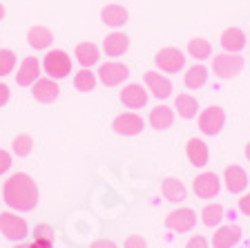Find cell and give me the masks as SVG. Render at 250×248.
Masks as SVG:
<instances>
[{
    "instance_id": "1",
    "label": "cell",
    "mask_w": 250,
    "mask_h": 248,
    "mask_svg": "<svg viewBox=\"0 0 250 248\" xmlns=\"http://www.w3.org/2000/svg\"><path fill=\"white\" fill-rule=\"evenodd\" d=\"M2 199L16 212H29L38 206V186L27 172H14L2 183Z\"/></svg>"
},
{
    "instance_id": "2",
    "label": "cell",
    "mask_w": 250,
    "mask_h": 248,
    "mask_svg": "<svg viewBox=\"0 0 250 248\" xmlns=\"http://www.w3.org/2000/svg\"><path fill=\"white\" fill-rule=\"evenodd\" d=\"M42 69L49 78L54 81H61V78L69 76L72 72V58H69L67 52H62V49H52V52H47L45 58H42Z\"/></svg>"
},
{
    "instance_id": "3",
    "label": "cell",
    "mask_w": 250,
    "mask_h": 248,
    "mask_svg": "<svg viewBox=\"0 0 250 248\" xmlns=\"http://www.w3.org/2000/svg\"><path fill=\"white\" fill-rule=\"evenodd\" d=\"M197 125H199V130H201V135H206V136L219 135V132L224 130V125H226L224 108H219V105H210V108H206L203 112H199Z\"/></svg>"
},
{
    "instance_id": "4",
    "label": "cell",
    "mask_w": 250,
    "mask_h": 248,
    "mask_svg": "<svg viewBox=\"0 0 250 248\" xmlns=\"http://www.w3.org/2000/svg\"><path fill=\"white\" fill-rule=\"evenodd\" d=\"M244 69V56L241 54H217L212 58V72L217 78H234L237 74Z\"/></svg>"
},
{
    "instance_id": "5",
    "label": "cell",
    "mask_w": 250,
    "mask_h": 248,
    "mask_svg": "<svg viewBox=\"0 0 250 248\" xmlns=\"http://www.w3.org/2000/svg\"><path fill=\"white\" fill-rule=\"evenodd\" d=\"M0 233L5 235L9 242H22L29 235V226L16 212L7 210V212H0Z\"/></svg>"
},
{
    "instance_id": "6",
    "label": "cell",
    "mask_w": 250,
    "mask_h": 248,
    "mask_svg": "<svg viewBox=\"0 0 250 248\" xmlns=\"http://www.w3.org/2000/svg\"><path fill=\"white\" fill-rule=\"evenodd\" d=\"M154 63L161 72L177 74L186 68V54L179 47H163V49H159L154 54Z\"/></svg>"
},
{
    "instance_id": "7",
    "label": "cell",
    "mask_w": 250,
    "mask_h": 248,
    "mask_svg": "<svg viewBox=\"0 0 250 248\" xmlns=\"http://www.w3.org/2000/svg\"><path fill=\"white\" fill-rule=\"evenodd\" d=\"M197 226V212L192 208H177L166 217V228L172 233H190Z\"/></svg>"
},
{
    "instance_id": "8",
    "label": "cell",
    "mask_w": 250,
    "mask_h": 248,
    "mask_svg": "<svg viewBox=\"0 0 250 248\" xmlns=\"http://www.w3.org/2000/svg\"><path fill=\"white\" fill-rule=\"evenodd\" d=\"M192 190L199 199H212V197H217L219 190H221V177H219L217 172L203 170L201 175L194 177Z\"/></svg>"
},
{
    "instance_id": "9",
    "label": "cell",
    "mask_w": 250,
    "mask_h": 248,
    "mask_svg": "<svg viewBox=\"0 0 250 248\" xmlns=\"http://www.w3.org/2000/svg\"><path fill=\"white\" fill-rule=\"evenodd\" d=\"M127 76H130V68L123 65V63L112 61V63H103L99 68V81L105 88H116V85L127 81Z\"/></svg>"
},
{
    "instance_id": "10",
    "label": "cell",
    "mask_w": 250,
    "mask_h": 248,
    "mask_svg": "<svg viewBox=\"0 0 250 248\" xmlns=\"http://www.w3.org/2000/svg\"><path fill=\"white\" fill-rule=\"evenodd\" d=\"M143 128H146V121L136 112H123L112 121V130L121 136H136L143 132Z\"/></svg>"
},
{
    "instance_id": "11",
    "label": "cell",
    "mask_w": 250,
    "mask_h": 248,
    "mask_svg": "<svg viewBox=\"0 0 250 248\" xmlns=\"http://www.w3.org/2000/svg\"><path fill=\"white\" fill-rule=\"evenodd\" d=\"M221 181H224L226 190L230 192V195H241V192L248 188V175H246V170L241 168L239 163H230L226 165L224 170V177H221Z\"/></svg>"
},
{
    "instance_id": "12",
    "label": "cell",
    "mask_w": 250,
    "mask_h": 248,
    "mask_svg": "<svg viewBox=\"0 0 250 248\" xmlns=\"http://www.w3.org/2000/svg\"><path fill=\"white\" fill-rule=\"evenodd\" d=\"M31 96L36 98L38 103H56L58 96H61V88H58V83L54 78H38L34 85H31Z\"/></svg>"
},
{
    "instance_id": "13",
    "label": "cell",
    "mask_w": 250,
    "mask_h": 248,
    "mask_svg": "<svg viewBox=\"0 0 250 248\" xmlns=\"http://www.w3.org/2000/svg\"><path fill=\"white\" fill-rule=\"evenodd\" d=\"M121 103L125 108H130L132 112L146 108L147 103V88L139 85V83H127L123 90H121Z\"/></svg>"
},
{
    "instance_id": "14",
    "label": "cell",
    "mask_w": 250,
    "mask_h": 248,
    "mask_svg": "<svg viewBox=\"0 0 250 248\" xmlns=\"http://www.w3.org/2000/svg\"><path fill=\"white\" fill-rule=\"evenodd\" d=\"M241 226L237 224H228V226H217L212 235V248H232L241 242Z\"/></svg>"
},
{
    "instance_id": "15",
    "label": "cell",
    "mask_w": 250,
    "mask_h": 248,
    "mask_svg": "<svg viewBox=\"0 0 250 248\" xmlns=\"http://www.w3.org/2000/svg\"><path fill=\"white\" fill-rule=\"evenodd\" d=\"M41 68L42 65L36 56L22 58L21 68H18V72H16V83H18L21 88H29V85H34V83L41 78Z\"/></svg>"
},
{
    "instance_id": "16",
    "label": "cell",
    "mask_w": 250,
    "mask_h": 248,
    "mask_svg": "<svg viewBox=\"0 0 250 248\" xmlns=\"http://www.w3.org/2000/svg\"><path fill=\"white\" fill-rule=\"evenodd\" d=\"M143 81H146V88L150 90L152 96L156 98H167L172 94V83L167 76H163L161 72H146L143 74Z\"/></svg>"
},
{
    "instance_id": "17",
    "label": "cell",
    "mask_w": 250,
    "mask_h": 248,
    "mask_svg": "<svg viewBox=\"0 0 250 248\" xmlns=\"http://www.w3.org/2000/svg\"><path fill=\"white\" fill-rule=\"evenodd\" d=\"M186 157L194 168H206V165H208V159H210V152H208L206 141L192 136V139L186 143Z\"/></svg>"
},
{
    "instance_id": "18",
    "label": "cell",
    "mask_w": 250,
    "mask_h": 248,
    "mask_svg": "<svg viewBox=\"0 0 250 248\" xmlns=\"http://www.w3.org/2000/svg\"><path fill=\"white\" fill-rule=\"evenodd\" d=\"M147 123L156 130V132H166V130L172 128L174 123V110L167 108V105H156V108L150 110V116H147Z\"/></svg>"
},
{
    "instance_id": "19",
    "label": "cell",
    "mask_w": 250,
    "mask_h": 248,
    "mask_svg": "<svg viewBox=\"0 0 250 248\" xmlns=\"http://www.w3.org/2000/svg\"><path fill=\"white\" fill-rule=\"evenodd\" d=\"M127 47H130V36L127 34H123V31H112V34H107L103 41V52L107 54V56H123L125 52H127Z\"/></svg>"
},
{
    "instance_id": "20",
    "label": "cell",
    "mask_w": 250,
    "mask_h": 248,
    "mask_svg": "<svg viewBox=\"0 0 250 248\" xmlns=\"http://www.w3.org/2000/svg\"><path fill=\"white\" fill-rule=\"evenodd\" d=\"M219 43H221V47H224V52L239 54L246 47V34L239 29V27H228V29L221 34V41Z\"/></svg>"
},
{
    "instance_id": "21",
    "label": "cell",
    "mask_w": 250,
    "mask_h": 248,
    "mask_svg": "<svg viewBox=\"0 0 250 248\" xmlns=\"http://www.w3.org/2000/svg\"><path fill=\"white\" fill-rule=\"evenodd\" d=\"M161 195L166 197L167 202L179 203L188 197V188L183 186L181 179H177V177H167V179H163V183H161Z\"/></svg>"
},
{
    "instance_id": "22",
    "label": "cell",
    "mask_w": 250,
    "mask_h": 248,
    "mask_svg": "<svg viewBox=\"0 0 250 248\" xmlns=\"http://www.w3.org/2000/svg\"><path fill=\"white\" fill-rule=\"evenodd\" d=\"M127 18H130V14L121 5H105L103 9H101V21L107 27H114V29L123 27L125 23H127Z\"/></svg>"
},
{
    "instance_id": "23",
    "label": "cell",
    "mask_w": 250,
    "mask_h": 248,
    "mask_svg": "<svg viewBox=\"0 0 250 248\" xmlns=\"http://www.w3.org/2000/svg\"><path fill=\"white\" fill-rule=\"evenodd\" d=\"M74 54H76V61L81 68H92V65H96L101 58V49L94 43H78L76 49H74Z\"/></svg>"
},
{
    "instance_id": "24",
    "label": "cell",
    "mask_w": 250,
    "mask_h": 248,
    "mask_svg": "<svg viewBox=\"0 0 250 248\" xmlns=\"http://www.w3.org/2000/svg\"><path fill=\"white\" fill-rule=\"evenodd\" d=\"M174 112L181 116V119H194L199 114V101L192 94H177L174 98Z\"/></svg>"
},
{
    "instance_id": "25",
    "label": "cell",
    "mask_w": 250,
    "mask_h": 248,
    "mask_svg": "<svg viewBox=\"0 0 250 248\" xmlns=\"http://www.w3.org/2000/svg\"><path fill=\"white\" fill-rule=\"evenodd\" d=\"M206 81H208V68H206V65L197 63V65H192V68L186 69L183 83H186L188 90H199V88H203V85H206Z\"/></svg>"
},
{
    "instance_id": "26",
    "label": "cell",
    "mask_w": 250,
    "mask_h": 248,
    "mask_svg": "<svg viewBox=\"0 0 250 248\" xmlns=\"http://www.w3.org/2000/svg\"><path fill=\"white\" fill-rule=\"evenodd\" d=\"M27 41H29V45L34 47V49H47V47L54 43V34H52V29H47V27L36 25L29 29Z\"/></svg>"
},
{
    "instance_id": "27",
    "label": "cell",
    "mask_w": 250,
    "mask_h": 248,
    "mask_svg": "<svg viewBox=\"0 0 250 248\" xmlns=\"http://www.w3.org/2000/svg\"><path fill=\"white\" fill-rule=\"evenodd\" d=\"M221 219H224V206H221V203H208V206H203V210H201L203 226L217 228V226H221Z\"/></svg>"
},
{
    "instance_id": "28",
    "label": "cell",
    "mask_w": 250,
    "mask_h": 248,
    "mask_svg": "<svg viewBox=\"0 0 250 248\" xmlns=\"http://www.w3.org/2000/svg\"><path fill=\"white\" fill-rule=\"evenodd\" d=\"M188 54L194 58V61H206L212 54V45H210L206 38H192L188 43Z\"/></svg>"
},
{
    "instance_id": "29",
    "label": "cell",
    "mask_w": 250,
    "mask_h": 248,
    "mask_svg": "<svg viewBox=\"0 0 250 248\" xmlns=\"http://www.w3.org/2000/svg\"><path fill=\"white\" fill-rule=\"evenodd\" d=\"M96 83H99V76L94 72H89L87 68H83L74 76V88H76L78 92H92V90L96 88Z\"/></svg>"
},
{
    "instance_id": "30",
    "label": "cell",
    "mask_w": 250,
    "mask_h": 248,
    "mask_svg": "<svg viewBox=\"0 0 250 248\" xmlns=\"http://www.w3.org/2000/svg\"><path fill=\"white\" fill-rule=\"evenodd\" d=\"M31 150H34V139L29 135H18L11 141V152L16 157H29Z\"/></svg>"
},
{
    "instance_id": "31",
    "label": "cell",
    "mask_w": 250,
    "mask_h": 248,
    "mask_svg": "<svg viewBox=\"0 0 250 248\" xmlns=\"http://www.w3.org/2000/svg\"><path fill=\"white\" fill-rule=\"evenodd\" d=\"M16 68V54L11 49H0V78L11 74Z\"/></svg>"
},
{
    "instance_id": "32",
    "label": "cell",
    "mask_w": 250,
    "mask_h": 248,
    "mask_svg": "<svg viewBox=\"0 0 250 248\" xmlns=\"http://www.w3.org/2000/svg\"><path fill=\"white\" fill-rule=\"evenodd\" d=\"M54 228L49 224H36L34 226V239H47V242H54Z\"/></svg>"
},
{
    "instance_id": "33",
    "label": "cell",
    "mask_w": 250,
    "mask_h": 248,
    "mask_svg": "<svg viewBox=\"0 0 250 248\" xmlns=\"http://www.w3.org/2000/svg\"><path fill=\"white\" fill-rule=\"evenodd\" d=\"M11 165H14L11 152H7V150H2V148H0V177L7 175V172L11 170Z\"/></svg>"
},
{
    "instance_id": "34",
    "label": "cell",
    "mask_w": 250,
    "mask_h": 248,
    "mask_svg": "<svg viewBox=\"0 0 250 248\" xmlns=\"http://www.w3.org/2000/svg\"><path fill=\"white\" fill-rule=\"evenodd\" d=\"M123 248H147V242L143 235H130V237L123 242Z\"/></svg>"
},
{
    "instance_id": "35",
    "label": "cell",
    "mask_w": 250,
    "mask_h": 248,
    "mask_svg": "<svg viewBox=\"0 0 250 248\" xmlns=\"http://www.w3.org/2000/svg\"><path fill=\"white\" fill-rule=\"evenodd\" d=\"M186 248H208V239L203 237V235H194V237L188 239Z\"/></svg>"
},
{
    "instance_id": "36",
    "label": "cell",
    "mask_w": 250,
    "mask_h": 248,
    "mask_svg": "<svg viewBox=\"0 0 250 248\" xmlns=\"http://www.w3.org/2000/svg\"><path fill=\"white\" fill-rule=\"evenodd\" d=\"M239 212L241 215H246V217H250V192H246L244 197H239Z\"/></svg>"
},
{
    "instance_id": "37",
    "label": "cell",
    "mask_w": 250,
    "mask_h": 248,
    "mask_svg": "<svg viewBox=\"0 0 250 248\" xmlns=\"http://www.w3.org/2000/svg\"><path fill=\"white\" fill-rule=\"evenodd\" d=\"M9 98H11V90H9V85L0 83V108H5V105L9 103Z\"/></svg>"
},
{
    "instance_id": "38",
    "label": "cell",
    "mask_w": 250,
    "mask_h": 248,
    "mask_svg": "<svg viewBox=\"0 0 250 248\" xmlns=\"http://www.w3.org/2000/svg\"><path fill=\"white\" fill-rule=\"evenodd\" d=\"M89 248H119V246H116L112 239H96V242H94Z\"/></svg>"
},
{
    "instance_id": "39",
    "label": "cell",
    "mask_w": 250,
    "mask_h": 248,
    "mask_svg": "<svg viewBox=\"0 0 250 248\" xmlns=\"http://www.w3.org/2000/svg\"><path fill=\"white\" fill-rule=\"evenodd\" d=\"M29 248H54V242H47V239H34L29 244Z\"/></svg>"
},
{
    "instance_id": "40",
    "label": "cell",
    "mask_w": 250,
    "mask_h": 248,
    "mask_svg": "<svg viewBox=\"0 0 250 248\" xmlns=\"http://www.w3.org/2000/svg\"><path fill=\"white\" fill-rule=\"evenodd\" d=\"M14 248H29V244H22V242H16Z\"/></svg>"
},
{
    "instance_id": "41",
    "label": "cell",
    "mask_w": 250,
    "mask_h": 248,
    "mask_svg": "<svg viewBox=\"0 0 250 248\" xmlns=\"http://www.w3.org/2000/svg\"><path fill=\"white\" fill-rule=\"evenodd\" d=\"M244 152H246V159L250 161V143H246V150Z\"/></svg>"
},
{
    "instance_id": "42",
    "label": "cell",
    "mask_w": 250,
    "mask_h": 248,
    "mask_svg": "<svg viewBox=\"0 0 250 248\" xmlns=\"http://www.w3.org/2000/svg\"><path fill=\"white\" fill-rule=\"evenodd\" d=\"M2 18H5V7L0 5V21H2Z\"/></svg>"
},
{
    "instance_id": "43",
    "label": "cell",
    "mask_w": 250,
    "mask_h": 248,
    "mask_svg": "<svg viewBox=\"0 0 250 248\" xmlns=\"http://www.w3.org/2000/svg\"><path fill=\"white\" fill-rule=\"evenodd\" d=\"M248 248H250V246H248Z\"/></svg>"
}]
</instances>
